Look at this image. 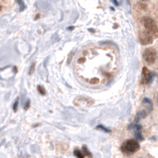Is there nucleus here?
<instances>
[{
  "label": "nucleus",
  "mask_w": 158,
  "mask_h": 158,
  "mask_svg": "<svg viewBox=\"0 0 158 158\" xmlns=\"http://www.w3.org/2000/svg\"><path fill=\"white\" fill-rule=\"evenodd\" d=\"M139 149V143L134 139H128L121 145V151L124 154H133Z\"/></svg>",
  "instance_id": "obj_1"
},
{
  "label": "nucleus",
  "mask_w": 158,
  "mask_h": 158,
  "mask_svg": "<svg viewBox=\"0 0 158 158\" xmlns=\"http://www.w3.org/2000/svg\"><path fill=\"white\" fill-rule=\"evenodd\" d=\"M141 23L142 25L145 27L146 31L149 32L151 35H155L157 36L158 35V27L155 23V21L150 17H143L141 19Z\"/></svg>",
  "instance_id": "obj_2"
},
{
  "label": "nucleus",
  "mask_w": 158,
  "mask_h": 158,
  "mask_svg": "<svg viewBox=\"0 0 158 158\" xmlns=\"http://www.w3.org/2000/svg\"><path fill=\"white\" fill-rule=\"evenodd\" d=\"M143 59L147 64L152 65L156 60V51L153 48H147L143 52Z\"/></svg>",
  "instance_id": "obj_3"
},
{
  "label": "nucleus",
  "mask_w": 158,
  "mask_h": 158,
  "mask_svg": "<svg viewBox=\"0 0 158 158\" xmlns=\"http://www.w3.org/2000/svg\"><path fill=\"white\" fill-rule=\"evenodd\" d=\"M139 41L142 45H149L153 42V36L147 31H142L139 34Z\"/></svg>",
  "instance_id": "obj_4"
},
{
  "label": "nucleus",
  "mask_w": 158,
  "mask_h": 158,
  "mask_svg": "<svg viewBox=\"0 0 158 158\" xmlns=\"http://www.w3.org/2000/svg\"><path fill=\"white\" fill-rule=\"evenodd\" d=\"M153 78V74L151 73L147 68H143L142 69V83H145V85H148V83H151Z\"/></svg>",
  "instance_id": "obj_5"
},
{
  "label": "nucleus",
  "mask_w": 158,
  "mask_h": 158,
  "mask_svg": "<svg viewBox=\"0 0 158 158\" xmlns=\"http://www.w3.org/2000/svg\"><path fill=\"white\" fill-rule=\"evenodd\" d=\"M74 153H75V155L78 158H83V157H85V156H83V153L81 150H79V149H76Z\"/></svg>",
  "instance_id": "obj_6"
},
{
  "label": "nucleus",
  "mask_w": 158,
  "mask_h": 158,
  "mask_svg": "<svg viewBox=\"0 0 158 158\" xmlns=\"http://www.w3.org/2000/svg\"><path fill=\"white\" fill-rule=\"evenodd\" d=\"M37 89H38V92H39L42 96H45V94H46V91H45V89H44L43 85H38Z\"/></svg>",
  "instance_id": "obj_7"
},
{
  "label": "nucleus",
  "mask_w": 158,
  "mask_h": 158,
  "mask_svg": "<svg viewBox=\"0 0 158 158\" xmlns=\"http://www.w3.org/2000/svg\"><path fill=\"white\" fill-rule=\"evenodd\" d=\"M83 153H85V155H88V156H92V154L90 153V151L87 149V146H83Z\"/></svg>",
  "instance_id": "obj_8"
},
{
  "label": "nucleus",
  "mask_w": 158,
  "mask_h": 158,
  "mask_svg": "<svg viewBox=\"0 0 158 158\" xmlns=\"http://www.w3.org/2000/svg\"><path fill=\"white\" fill-rule=\"evenodd\" d=\"M96 129H101V130H103V131H107V132H109V131H110L109 129H107V127H103V125H98V126H96Z\"/></svg>",
  "instance_id": "obj_9"
},
{
  "label": "nucleus",
  "mask_w": 158,
  "mask_h": 158,
  "mask_svg": "<svg viewBox=\"0 0 158 158\" xmlns=\"http://www.w3.org/2000/svg\"><path fill=\"white\" fill-rule=\"evenodd\" d=\"M16 1L20 5V7H21V10H24V9H25V4L23 3V1H22V0H16Z\"/></svg>",
  "instance_id": "obj_10"
},
{
  "label": "nucleus",
  "mask_w": 158,
  "mask_h": 158,
  "mask_svg": "<svg viewBox=\"0 0 158 158\" xmlns=\"http://www.w3.org/2000/svg\"><path fill=\"white\" fill-rule=\"evenodd\" d=\"M18 103H19V100H16V101L14 103V105H13V110L14 111H17V108H18Z\"/></svg>",
  "instance_id": "obj_11"
},
{
  "label": "nucleus",
  "mask_w": 158,
  "mask_h": 158,
  "mask_svg": "<svg viewBox=\"0 0 158 158\" xmlns=\"http://www.w3.org/2000/svg\"><path fill=\"white\" fill-rule=\"evenodd\" d=\"M34 70H35V64H32V66L30 68V71H29V74H30V75H32L34 73Z\"/></svg>",
  "instance_id": "obj_12"
},
{
  "label": "nucleus",
  "mask_w": 158,
  "mask_h": 158,
  "mask_svg": "<svg viewBox=\"0 0 158 158\" xmlns=\"http://www.w3.org/2000/svg\"><path fill=\"white\" fill-rule=\"evenodd\" d=\"M29 107H30V101H26V103H25V105H24V108H25V109H28L29 108Z\"/></svg>",
  "instance_id": "obj_13"
},
{
  "label": "nucleus",
  "mask_w": 158,
  "mask_h": 158,
  "mask_svg": "<svg viewBox=\"0 0 158 158\" xmlns=\"http://www.w3.org/2000/svg\"><path fill=\"white\" fill-rule=\"evenodd\" d=\"M112 2H114V3L116 4V5H118V2H117L116 0H112Z\"/></svg>",
  "instance_id": "obj_14"
},
{
  "label": "nucleus",
  "mask_w": 158,
  "mask_h": 158,
  "mask_svg": "<svg viewBox=\"0 0 158 158\" xmlns=\"http://www.w3.org/2000/svg\"><path fill=\"white\" fill-rule=\"evenodd\" d=\"M1 10H2V6L0 5V11H1Z\"/></svg>",
  "instance_id": "obj_15"
},
{
  "label": "nucleus",
  "mask_w": 158,
  "mask_h": 158,
  "mask_svg": "<svg viewBox=\"0 0 158 158\" xmlns=\"http://www.w3.org/2000/svg\"><path fill=\"white\" fill-rule=\"evenodd\" d=\"M141 1H146V0H141Z\"/></svg>",
  "instance_id": "obj_16"
}]
</instances>
